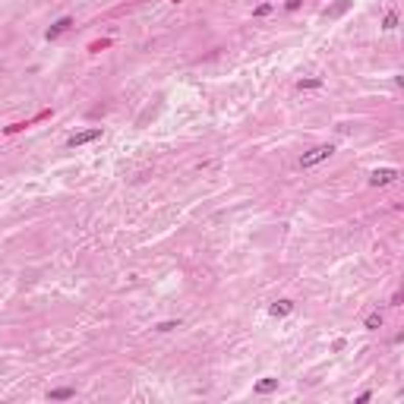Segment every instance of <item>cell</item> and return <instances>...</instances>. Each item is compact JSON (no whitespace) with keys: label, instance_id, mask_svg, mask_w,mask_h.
Returning a JSON list of instances; mask_svg holds the SVG:
<instances>
[{"label":"cell","instance_id":"1","mask_svg":"<svg viewBox=\"0 0 404 404\" xmlns=\"http://www.w3.org/2000/svg\"><path fill=\"white\" fill-rule=\"evenodd\" d=\"M335 149L332 145H316V149H309L303 158H300V168H313V164H319V161H325L328 155H332Z\"/></svg>","mask_w":404,"mask_h":404},{"label":"cell","instance_id":"2","mask_svg":"<svg viewBox=\"0 0 404 404\" xmlns=\"http://www.w3.org/2000/svg\"><path fill=\"white\" fill-rule=\"evenodd\" d=\"M398 180V171L395 168H376L373 174H370V183L373 187H389V183H395Z\"/></svg>","mask_w":404,"mask_h":404},{"label":"cell","instance_id":"3","mask_svg":"<svg viewBox=\"0 0 404 404\" xmlns=\"http://www.w3.org/2000/svg\"><path fill=\"white\" fill-rule=\"evenodd\" d=\"M95 139H101V130L98 126H92V130H82V133H76V136H70V149H76V145H85V142H95Z\"/></svg>","mask_w":404,"mask_h":404},{"label":"cell","instance_id":"4","mask_svg":"<svg viewBox=\"0 0 404 404\" xmlns=\"http://www.w3.org/2000/svg\"><path fill=\"white\" fill-rule=\"evenodd\" d=\"M70 26H73V19H70V16H63V19H57V23L48 29V38H57V35H63Z\"/></svg>","mask_w":404,"mask_h":404},{"label":"cell","instance_id":"5","mask_svg":"<svg viewBox=\"0 0 404 404\" xmlns=\"http://www.w3.org/2000/svg\"><path fill=\"white\" fill-rule=\"evenodd\" d=\"M275 389H278V379H262V382H256V395H272Z\"/></svg>","mask_w":404,"mask_h":404},{"label":"cell","instance_id":"6","mask_svg":"<svg viewBox=\"0 0 404 404\" xmlns=\"http://www.w3.org/2000/svg\"><path fill=\"white\" fill-rule=\"evenodd\" d=\"M290 309H294V303H290V300H278V303H272L268 313H272V316H287Z\"/></svg>","mask_w":404,"mask_h":404},{"label":"cell","instance_id":"7","mask_svg":"<svg viewBox=\"0 0 404 404\" xmlns=\"http://www.w3.org/2000/svg\"><path fill=\"white\" fill-rule=\"evenodd\" d=\"M73 395H76L73 389H51L48 398H54V401H66V398H73Z\"/></svg>","mask_w":404,"mask_h":404},{"label":"cell","instance_id":"8","mask_svg":"<svg viewBox=\"0 0 404 404\" xmlns=\"http://www.w3.org/2000/svg\"><path fill=\"white\" fill-rule=\"evenodd\" d=\"M395 26H398V13L389 10V13H385V19H382V29H385V32H392Z\"/></svg>","mask_w":404,"mask_h":404},{"label":"cell","instance_id":"9","mask_svg":"<svg viewBox=\"0 0 404 404\" xmlns=\"http://www.w3.org/2000/svg\"><path fill=\"white\" fill-rule=\"evenodd\" d=\"M347 7H351V0H341V4H335V7H328V10H325V16H341V13H344Z\"/></svg>","mask_w":404,"mask_h":404},{"label":"cell","instance_id":"10","mask_svg":"<svg viewBox=\"0 0 404 404\" xmlns=\"http://www.w3.org/2000/svg\"><path fill=\"white\" fill-rule=\"evenodd\" d=\"M379 325H382V313L376 309V313H370V316H366V328H379Z\"/></svg>","mask_w":404,"mask_h":404},{"label":"cell","instance_id":"11","mask_svg":"<svg viewBox=\"0 0 404 404\" xmlns=\"http://www.w3.org/2000/svg\"><path fill=\"white\" fill-rule=\"evenodd\" d=\"M319 85H322V79H300V82H297L300 92H303V88H319Z\"/></svg>","mask_w":404,"mask_h":404},{"label":"cell","instance_id":"12","mask_svg":"<svg viewBox=\"0 0 404 404\" xmlns=\"http://www.w3.org/2000/svg\"><path fill=\"white\" fill-rule=\"evenodd\" d=\"M272 13V4H259V7H256V16H268Z\"/></svg>","mask_w":404,"mask_h":404},{"label":"cell","instance_id":"13","mask_svg":"<svg viewBox=\"0 0 404 404\" xmlns=\"http://www.w3.org/2000/svg\"><path fill=\"white\" fill-rule=\"evenodd\" d=\"M171 328H177V322H161V325H158V332H171Z\"/></svg>","mask_w":404,"mask_h":404},{"label":"cell","instance_id":"14","mask_svg":"<svg viewBox=\"0 0 404 404\" xmlns=\"http://www.w3.org/2000/svg\"><path fill=\"white\" fill-rule=\"evenodd\" d=\"M300 7V0H287V10H297Z\"/></svg>","mask_w":404,"mask_h":404}]
</instances>
